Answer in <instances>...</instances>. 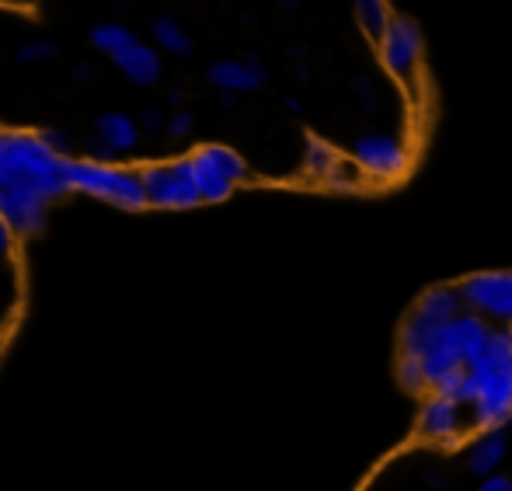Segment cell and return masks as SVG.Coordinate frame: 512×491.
I'll return each mask as SVG.
<instances>
[{
	"label": "cell",
	"mask_w": 512,
	"mask_h": 491,
	"mask_svg": "<svg viewBox=\"0 0 512 491\" xmlns=\"http://www.w3.org/2000/svg\"><path fill=\"white\" fill-rule=\"evenodd\" d=\"M0 192H28L42 202L63 199L70 189L67 157L53 154L39 133L0 129Z\"/></svg>",
	"instance_id": "6da1fadb"
},
{
	"label": "cell",
	"mask_w": 512,
	"mask_h": 491,
	"mask_svg": "<svg viewBox=\"0 0 512 491\" xmlns=\"http://www.w3.org/2000/svg\"><path fill=\"white\" fill-rule=\"evenodd\" d=\"M467 370L474 373V384H478L471 425L481 432L502 429L512 418V324L492 328L488 345Z\"/></svg>",
	"instance_id": "7a4b0ae2"
},
{
	"label": "cell",
	"mask_w": 512,
	"mask_h": 491,
	"mask_svg": "<svg viewBox=\"0 0 512 491\" xmlns=\"http://www.w3.org/2000/svg\"><path fill=\"white\" fill-rule=\"evenodd\" d=\"M67 182H70V189L88 192V196L105 199L119 209L150 206L140 171L119 168V164H98V161H88V157H67Z\"/></svg>",
	"instance_id": "3957f363"
},
{
	"label": "cell",
	"mask_w": 512,
	"mask_h": 491,
	"mask_svg": "<svg viewBox=\"0 0 512 491\" xmlns=\"http://www.w3.org/2000/svg\"><path fill=\"white\" fill-rule=\"evenodd\" d=\"M192 161V178L203 202H223L234 196V189L241 182H248V161L237 154L227 143H203L189 154Z\"/></svg>",
	"instance_id": "277c9868"
},
{
	"label": "cell",
	"mask_w": 512,
	"mask_h": 491,
	"mask_svg": "<svg viewBox=\"0 0 512 491\" xmlns=\"http://www.w3.org/2000/svg\"><path fill=\"white\" fill-rule=\"evenodd\" d=\"M140 178L147 189V202L157 209H192L203 202L196 178H192L189 154L164 164H147V168H140Z\"/></svg>",
	"instance_id": "5b68a950"
},
{
	"label": "cell",
	"mask_w": 512,
	"mask_h": 491,
	"mask_svg": "<svg viewBox=\"0 0 512 491\" xmlns=\"http://www.w3.org/2000/svg\"><path fill=\"white\" fill-rule=\"evenodd\" d=\"M464 310L481 314L485 321L512 324V272H478L457 286Z\"/></svg>",
	"instance_id": "8992f818"
},
{
	"label": "cell",
	"mask_w": 512,
	"mask_h": 491,
	"mask_svg": "<svg viewBox=\"0 0 512 491\" xmlns=\"http://www.w3.org/2000/svg\"><path fill=\"white\" fill-rule=\"evenodd\" d=\"M415 429H418V436L429 439V443H436V446H457L460 436L471 429V415H467V404L429 391L422 397Z\"/></svg>",
	"instance_id": "52a82bcc"
},
{
	"label": "cell",
	"mask_w": 512,
	"mask_h": 491,
	"mask_svg": "<svg viewBox=\"0 0 512 491\" xmlns=\"http://www.w3.org/2000/svg\"><path fill=\"white\" fill-rule=\"evenodd\" d=\"M206 81L213 88H220L223 95H248L269 84V67L258 53H244V56H223L213 60L206 67Z\"/></svg>",
	"instance_id": "ba28073f"
},
{
	"label": "cell",
	"mask_w": 512,
	"mask_h": 491,
	"mask_svg": "<svg viewBox=\"0 0 512 491\" xmlns=\"http://www.w3.org/2000/svg\"><path fill=\"white\" fill-rule=\"evenodd\" d=\"M46 206L39 196L28 192H0V220L11 227L14 237H35L46 227Z\"/></svg>",
	"instance_id": "9c48e42d"
},
{
	"label": "cell",
	"mask_w": 512,
	"mask_h": 491,
	"mask_svg": "<svg viewBox=\"0 0 512 491\" xmlns=\"http://www.w3.org/2000/svg\"><path fill=\"white\" fill-rule=\"evenodd\" d=\"M112 63L119 67V74L126 77L129 84H136V88H150V84H157L164 74L161 53H157L154 46H143V42H133V46H126L122 53H115Z\"/></svg>",
	"instance_id": "30bf717a"
},
{
	"label": "cell",
	"mask_w": 512,
	"mask_h": 491,
	"mask_svg": "<svg viewBox=\"0 0 512 491\" xmlns=\"http://www.w3.org/2000/svg\"><path fill=\"white\" fill-rule=\"evenodd\" d=\"M506 453H509V439L502 436V429H488L467 446V467L478 478H492V474H499Z\"/></svg>",
	"instance_id": "8fae6325"
},
{
	"label": "cell",
	"mask_w": 512,
	"mask_h": 491,
	"mask_svg": "<svg viewBox=\"0 0 512 491\" xmlns=\"http://www.w3.org/2000/svg\"><path fill=\"white\" fill-rule=\"evenodd\" d=\"M95 136L115 150V154H133L140 143V126L126 112H102L95 119Z\"/></svg>",
	"instance_id": "7c38bea8"
},
{
	"label": "cell",
	"mask_w": 512,
	"mask_h": 491,
	"mask_svg": "<svg viewBox=\"0 0 512 491\" xmlns=\"http://www.w3.org/2000/svg\"><path fill=\"white\" fill-rule=\"evenodd\" d=\"M460 310H464V300H460L457 286H432V290H425L415 303V314L429 317V321H439V324L453 321Z\"/></svg>",
	"instance_id": "4fadbf2b"
},
{
	"label": "cell",
	"mask_w": 512,
	"mask_h": 491,
	"mask_svg": "<svg viewBox=\"0 0 512 491\" xmlns=\"http://www.w3.org/2000/svg\"><path fill=\"white\" fill-rule=\"evenodd\" d=\"M150 35H154V42L164 49V53L171 56H192V39L189 32H185L182 25H178L175 18H168V14H161V18L150 21Z\"/></svg>",
	"instance_id": "5bb4252c"
},
{
	"label": "cell",
	"mask_w": 512,
	"mask_h": 491,
	"mask_svg": "<svg viewBox=\"0 0 512 491\" xmlns=\"http://www.w3.org/2000/svg\"><path fill=\"white\" fill-rule=\"evenodd\" d=\"M88 39H91V46L102 49V53H108V56L122 53L126 46L140 42V39H136V32H129V28L119 25V21H105V25H95L88 32Z\"/></svg>",
	"instance_id": "9a60e30c"
},
{
	"label": "cell",
	"mask_w": 512,
	"mask_h": 491,
	"mask_svg": "<svg viewBox=\"0 0 512 491\" xmlns=\"http://www.w3.org/2000/svg\"><path fill=\"white\" fill-rule=\"evenodd\" d=\"M60 56V46L56 42H49V39H32V42H25V46H18L14 49V60L18 63H46V60H56Z\"/></svg>",
	"instance_id": "2e32d148"
},
{
	"label": "cell",
	"mask_w": 512,
	"mask_h": 491,
	"mask_svg": "<svg viewBox=\"0 0 512 491\" xmlns=\"http://www.w3.org/2000/svg\"><path fill=\"white\" fill-rule=\"evenodd\" d=\"M39 140L46 143L53 154H60V157H70L74 154V136L67 133V129H56V126H49V129H39Z\"/></svg>",
	"instance_id": "e0dca14e"
},
{
	"label": "cell",
	"mask_w": 512,
	"mask_h": 491,
	"mask_svg": "<svg viewBox=\"0 0 512 491\" xmlns=\"http://www.w3.org/2000/svg\"><path fill=\"white\" fill-rule=\"evenodd\" d=\"M192 129H196V119H192V112H185V108H178V112L168 119V133L175 136V140H185V136H192Z\"/></svg>",
	"instance_id": "ac0fdd59"
},
{
	"label": "cell",
	"mask_w": 512,
	"mask_h": 491,
	"mask_svg": "<svg viewBox=\"0 0 512 491\" xmlns=\"http://www.w3.org/2000/svg\"><path fill=\"white\" fill-rule=\"evenodd\" d=\"M115 157H119V154H115V150L108 147V143L98 140V136L88 143V161H98V164H115Z\"/></svg>",
	"instance_id": "d6986e66"
},
{
	"label": "cell",
	"mask_w": 512,
	"mask_h": 491,
	"mask_svg": "<svg viewBox=\"0 0 512 491\" xmlns=\"http://www.w3.org/2000/svg\"><path fill=\"white\" fill-rule=\"evenodd\" d=\"M140 122L150 136H161V129H168V119L161 115V108H147V112L140 115Z\"/></svg>",
	"instance_id": "ffe728a7"
},
{
	"label": "cell",
	"mask_w": 512,
	"mask_h": 491,
	"mask_svg": "<svg viewBox=\"0 0 512 491\" xmlns=\"http://www.w3.org/2000/svg\"><path fill=\"white\" fill-rule=\"evenodd\" d=\"M474 491H512V478H506V474H492V478H481V485Z\"/></svg>",
	"instance_id": "44dd1931"
},
{
	"label": "cell",
	"mask_w": 512,
	"mask_h": 491,
	"mask_svg": "<svg viewBox=\"0 0 512 491\" xmlns=\"http://www.w3.org/2000/svg\"><path fill=\"white\" fill-rule=\"evenodd\" d=\"M11 248H14V234H11V227L0 220V255H11Z\"/></svg>",
	"instance_id": "7402d4cb"
},
{
	"label": "cell",
	"mask_w": 512,
	"mask_h": 491,
	"mask_svg": "<svg viewBox=\"0 0 512 491\" xmlns=\"http://www.w3.org/2000/svg\"><path fill=\"white\" fill-rule=\"evenodd\" d=\"M91 77H95V67H91V63H77V67H74V81L77 84H88Z\"/></svg>",
	"instance_id": "603a6c76"
},
{
	"label": "cell",
	"mask_w": 512,
	"mask_h": 491,
	"mask_svg": "<svg viewBox=\"0 0 512 491\" xmlns=\"http://www.w3.org/2000/svg\"><path fill=\"white\" fill-rule=\"evenodd\" d=\"M182 98H185V91H171V95H168V101H171V105H182Z\"/></svg>",
	"instance_id": "cb8c5ba5"
}]
</instances>
